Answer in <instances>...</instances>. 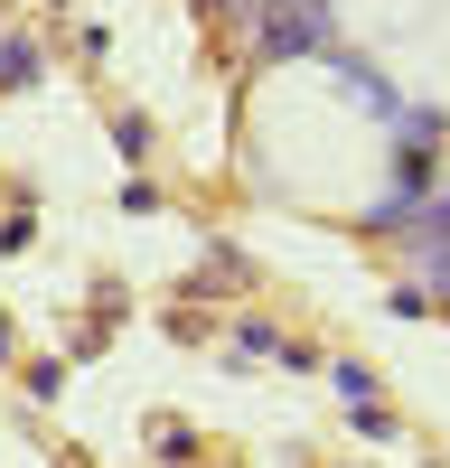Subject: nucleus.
Instances as JSON below:
<instances>
[{"label": "nucleus", "mask_w": 450, "mask_h": 468, "mask_svg": "<svg viewBox=\"0 0 450 468\" xmlns=\"http://www.w3.org/2000/svg\"><path fill=\"white\" fill-rule=\"evenodd\" d=\"M244 19L262 37V57H310V48H328V10H319V0H244Z\"/></svg>", "instance_id": "obj_1"}, {"label": "nucleus", "mask_w": 450, "mask_h": 468, "mask_svg": "<svg viewBox=\"0 0 450 468\" xmlns=\"http://www.w3.org/2000/svg\"><path fill=\"white\" fill-rule=\"evenodd\" d=\"M0 85H38V48L28 37H0Z\"/></svg>", "instance_id": "obj_2"}, {"label": "nucleus", "mask_w": 450, "mask_h": 468, "mask_svg": "<svg viewBox=\"0 0 450 468\" xmlns=\"http://www.w3.org/2000/svg\"><path fill=\"white\" fill-rule=\"evenodd\" d=\"M432 234H441V244H450V187H441V207H432Z\"/></svg>", "instance_id": "obj_3"}]
</instances>
